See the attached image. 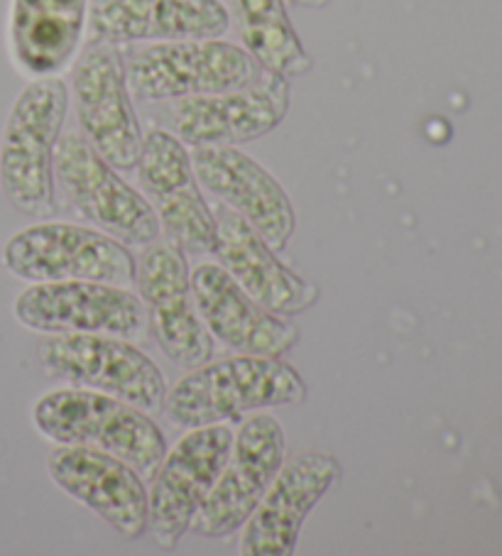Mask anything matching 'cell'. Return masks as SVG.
<instances>
[{
    "mask_svg": "<svg viewBox=\"0 0 502 556\" xmlns=\"http://www.w3.org/2000/svg\"><path fill=\"white\" fill-rule=\"evenodd\" d=\"M304 400V380L289 363L240 353L191 368L167 390L162 409L172 425L194 429L240 421L269 407H299Z\"/></svg>",
    "mask_w": 502,
    "mask_h": 556,
    "instance_id": "cell-1",
    "label": "cell"
},
{
    "mask_svg": "<svg viewBox=\"0 0 502 556\" xmlns=\"http://www.w3.org/2000/svg\"><path fill=\"white\" fill-rule=\"evenodd\" d=\"M33 421L52 444L101 448L142 478H152L167 454V439L148 412L99 390L72 386L47 392L35 402Z\"/></svg>",
    "mask_w": 502,
    "mask_h": 556,
    "instance_id": "cell-2",
    "label": "cell"
},
{
    "mask_svg": "<svg viewBox=\"0 0 502 556\" xmlns=\"http://www.w3.org/2000/svg\"><path fill=\"white\" fill-rule=\"evenodd\" d=\"M70 111V86L40 76L17 96L0 140V185L11 206L25 216L54 208V152Z\"/></svg>",
    "mask_w": 502,
    "mask_h": 556,
    "instance_id": "cell-3",
    "label": "cell"
},
{
    "mask_svg": "<svg viewBox=\"0 0 502 556\" xmlns=\"http://www.w3.org/2000/svg\"><path fill=\"white\" fill-rule=\"evenodd\" d=\"M123 72L133 99L158 105L187 96L240 89L253 84L263 66L240 45L224 37H206L138 47L123 60Z\"/></svg>",
    "mask_w": 502,
    "mask_h": 556,
    "instance_id": "cell-4",
    "label": "cell"
},
{
    "mask_svg": "<svg viewBox=\"0 0 502 556\" xmlns=\"http://www.w3.org/2000/svg\"><path fill=\"white\" fill-rule=\"evenodd\" d=\"M3 265L25 282L89 280L130 287L138 273L128 245L74 224H35L5 243Z\"/></svg>",
    "mask_w": 502,
    "mask_h": 556,
    "instance_id": "cell-5",
    "label": "cell"
},
{
    "mask_svg": "<svg viewBox=\"0 0 502 556\" xmlns=\"http://www.w3.org/2000/svg\"><path fill=\"white\" fill-rule=\"evenodd\" d=\"M47 378L121 397L140 409H160L167 382L148 353L109 333H47L37 351Z\"/></svg>",
    "mask_w": 502,
    "mask_h": 556,
    "instance_id": "cell-6",
    "label": "cell"
},
{
    "mask_svg": "<svg viewBox=\"0 0 502 556\" xmlns=\"http://www.w3.org/2000/svg\"><path fill=\"white\" fill-rule=\"evenodd\" d=\"M160 105V126L187 148L243 146L265 138L289 111V79L263 70L240 89L187 96Z\"/></svg>",
    "mask_w": 502,
    "mask_h": 556,
    "instance_id": "cell-7",
    "label": "cell"
},
{
    "mask_svg": "<svg viewBox=\"0 0 502 556\" xmlns=\"http://www.w3.org/2000/svg\"><path fill=\"white\" fill-rule=\"evenodd\" d=\"M54 179L99 231L125 245H150L160 238V218L148 197L135 191L81 132H66L57 142Z\"/></svg>",
    "mask_w": 502,
    "mask_h": 556,
    "instance_id": "cell-8",
    "label": "cell"
},
{
    "mask_svg": "<svg viewBox=\"0 0 502 556\" xmlns=\"http://www.w3.org/2000/svg\"><path fill=\"white\" fill-rule=\"evenodd\" d=\"M287 458L285 429L269 412L240 419L228 462L191 530L209 540H224L248 522Z\"/></svg>",
    "mask_w": 502,
    "mask_h": 556,
    "instance_id": "cell-9",
    "label": "cell"
},
{
    "mask_svg": "<svg viewBox=\"0 0 502 556\" xmlns=\"http://www.w3.org/2000/svg\"><path fill=\"white\" fill-rule=\"evenodd\" d=\"M74 109L81 136L115 169L138 165L142 128L125 81L118 47L91 40L74 62Z\"/></svg>",
    "mask_w": 502,
    "mask_h": 556,
    "instance_id": "cell-10",
    "label": "cell"
},
{
    "mask_svg": "<svg viewBox=\"0 0 502 556\" xmlns=\"http://www.w3.org/2000/svg\"><path fill=\"white\" fill-rule=\"evenodd\" d=\"M234 431L226 425L194 427L164 454L152 473L148 532L162 549H175L228 462Z\"/></svg>",
    "mask_w": 502,
    "mask_h": 556,
    "instance_id": "cell-11",
    "label": "cell"
},
{
    "mask_svg": "<svg viewBox=\"0 0 502 556\" xmlns=\"http://www.w3.org/2000/svg\"><path fill=\"white\" fill-rule=\"evenodd\" d=\"M17 321L40 333H109L138 339L148 312L128 287L89 280L35 282L17 294Z\"/></svg>",
    "mask_w": 502,
    "mask_h": 556,
    "instance_id": "cell-12",
    "label": "cell"
},
{
    "mask_svg": "<svg viewBox=\"0 0 502 556\" xmlns=\"http://www.w3.org/2000/svg\"><path fill=\"white\" fill-rule=\"evenodd\" d=\"M135 285L148 312V329L164 356L181 368L211 361L214 337L194 306L185 251L172 241L145 245Z\"/></svg>",
    "mask_w": 502,
    "mask_h": 556,
    "instance_id": "cell-13",
    "label": "cell"
},
{
    "mask_svg": "<svg viewBox=\"0 0 502 556\" xmlns=\"http://www.w3.org/2000/svg\"><path fill=\"white\" fill-rule=\"evenodd\" d=\"M138 177L160 218V228L185 253H214L216 216L201 197L191 152L170 130L154 128L142 138Z\"/></svg>",
    "mask_w": 502,
    "mask_h": 556,
    "instance_id": "cell-14",
    "label": "cell"
},
{
    "mask_svg": "<svg viewBox=\"0 0 502 556\" xmlns=\"http://www.w3.org/2000/svg\"><path fill=\"white\" fill-rule=\"evenodd\" d=\"M47 473L125 540H140L148 532L150 493L142 476L123 458L101 448L60 444L47 456Z\"/></svg>",
    "mask_w": 502,
    "mask_h": 556,
    "instance_id": "cell-15",
    "label": "cell"
},
{
    "mask_svg": "<svg viewBox=\"0 0 502 556\" xmlns=\"http://www.w3.org/2000/svg\"><path fill=\"white\" fill-rule=\"evenodd\" d=\"M191 165L199 187L246 218L273 251H285L297 228L294 204L258 160L238 146H201L191 152Z\"/></svg>",
    "mask_w": 502,
    "mask_h": 556,
    "instance_id": "cell-16",
    "label": "cell"
},
{
    "mask_svg": "<svg viewBox=\"0 0 502 556\" xmlns=\"http://www.w3.org/2000/svg\"><path fill=\"white\" fill-rule=\"evenodd\" d=\"M341 478V464L331 454L302 452L279 468L263 501L243 525L240 554L289 556L297 549L302 525L316 503Z\"/></svg>",
    "mask_w": 502,
    "mask_h": 556,
    "instance_id": "cell-17",
    "label": "cell"
},
{
    "mask_svg": "<svg viewBox=\"0 0 502 556\" xmlns=\"http://www.w3.org/2000/svg\"><path fill=\"white\" fill-rule=\"evenodd\" d=\"M191 296L211 337L230 351L279 358L297 346L294 326L260 306L218 263L194 267Z\"/></svg>",
    "mask_w": 502,
    "mask_h": 556,
    "instance_id": "cell-18",
    "label": "cell"
},
{
    "mask_svg": "<svg viewBox=\"0 0 502 556\" xmlns=\"http://www.w3.org/2000/svg\"><path fill=\"white\" fill-rule=\"evenodd\" d=\"M230 27L221 0H91L89 30L111 45L224 37Z\"/></svg>",
    "mask_w": 502,
    "mask_h": 556,
    "instance_id": "cell-19",
    "label": "cell"
},
{
    "mask_svg": "<svg viewBox=\"0 0 502 556\" xmlns=\"http://www.w3.org/2000/svg\"><path fill=\"white\" fill-rule=\"evenodd\" d=\"M214 255L218 265L267 312L297 316L318 302V287L279 263L273 248L236 211H221L216 216Z\"/></svg>",
    "mask_w": 502,
    "mask_h": 556,
    "instance_id": "cell-20",
    "label": "cell"
},
{
    "mask_svg": "<svg viewBox=\"0 0 502 556\" xmlns=\"http://www.w3.org/2000/svg\"><path fill=\"white\" fill-rule=\"evenodd\" d=\"M91 0H13L8 45L13 64L30 79L57 76L79 54Z\"/></svg>",
    "mask_w": 502,
    "mask_h": 556,
    "instance_id": "cell-21",
    "label": "cell"
},
{
    "mask_svg": "<svg viewBox=\"0 0 502 556\" xmlns=\"http://www.w3.org/2000/svg\"><path fill=\"white\" fill-rule=\"evenodd\" d=\"M226 8L243 42L240 47L263 70L285 79L309 74L312 56L289 21L287 0H228Z\"/></svg>",
    "mask_w": 502,
    "mask_h": 556,
    "instance_id": "cell-22",
    "label": "cell"
},
{
    "mask_svg": "<svg viewBox=\"0 0 502 556\" xmlns=\"http://www.w3.org/2000/svg\"><path fill=\"white\" fill-rule=\"evenodd\" d=\"M289 3L299 8H312V11H322V8H326L331 0H289Z\"/></svg>",
    "mask_w": 502,
    "mask_h": 556,
    "instance_id": "cell-23",
    "label": "cell"
}]
</instances>
